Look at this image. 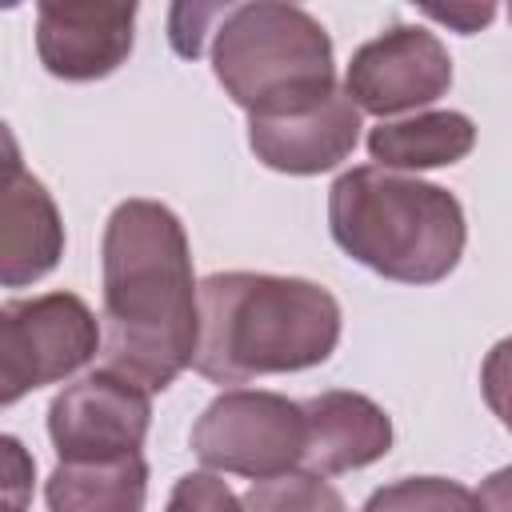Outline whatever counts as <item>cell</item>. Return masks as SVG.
Masks as SVG:
<instances>
[{
    "label": "cell",
    "mask_w": 512,
    "mask_h": 512,
    "mask_svg": "<svg viewBox=\"0 0 512 512\" xmlns=\"http://www.w3.org/2000/svg\"><path fill=\"white\" fill-rule=\"evenodd\" d=\"M104 264V364L108 372L164 392L200 340V284L184 224L160 200L112 208L100 244Z\"/></svg>",
    "instance_id": "obj_1"
},
{
    "label": "cell",
    "mask_w": 512,
    "mask_h": 512,
    "mask_svg": "<svg viewBox=\"0 0 512 512\" xmlns=\"http://www.w3.org/2000/svg\"><path fill=\"white\" fill-rule=\"evenodd\" d=\"M340 344V304L324 284L268 272L200 280V340L192 368L212 384L324 364Z\"/></svg>",
    "instance_id": "obj_2"
},
{
    "label": "cell",
    "mask_w": 512,
    "mask_h": 512,
    "mask_svg": "<svg viewBox=\"0 0 512 512\" xmlns=\"http://www.w3.org/2000/svg\"><path fill=\"white\" fill-rule=\"evenodd\" d=\"M332 240L396 284H436L464 256V208L428 180L364 164L328 188Z\"/></svg>",
    "instance_id": "obj_3"
},
{
    "label": "cell",
    "mask_w": 512,
    "mask_h": 512,
    "mask_svg": "<svg viewBox=\"0 0 512 512\" xmlns=\"http://www.w3.org/2000/svg\"><path fill=\"white\" fill-rule=\"evenodd\" d=\"M212 32V72L248 116L308 112L336 92L332 40L296 4H228Z\"/></svg>",
    "instance_id": "obj_4"
},
{
    "label": "cell",
    "mask_w": 512,
    "mask_h": 512,
    "mask_svg": "<svg viewBox=\"0 0 512 512\" xmlns=\"http://www.w3.org/2000/svg\"><path fill=\"white\" fill-rule=\"evenodd\" d=\"M192 452L216 472L288 476L304 460V408L276 392H220L192 424Z\"/></svg>",
    "instance_id": "obj_5"
},
{
    "label": "cell",
    "mask_w": 512,
    "mask_h": 512,
    "mask_svg": "<svg viewBox=\"0 0 512 512\" xmlns=\"http://www.w3.org/2000/svg\"><path fill=\"white\" fill-rule=\"evenodd\" d=\"M100 328L92 308L72 292L8 300L0 308V404L72 376L96 356Z\"/></svg>",
    "instance_id": "obj_6"
},
{
    "label": "cell",
    "mask_w": 512,
    "mask_h": 512,
    "mask_svg": "<svg viewBox=\"0 0 512 512\" xmlns=\"http://www.w3.org/2000/svg\"><path fill=\"white\" fill-rule=\"evenodd\" d=\"M152 392L96 368L56 392L48 404V436L60 460H112L140 452L152 424Z\"/></svg>",
    "instance_id": "obj_7"
},
{
    "label": "cell",
    "mask_w": 512,
    "mask_h": 512,
    "mask_svg": "<svg viewBox=\"0 0 512 512\" xmlns=\"http://www.w3.org/2000/svg\"><path fill=\"white\" fill-rule=\"evenodd\" d=\"M452 84V56L436 32L420 24H396L384 36L352 52L344 92L360 112L396 116L440 100Z\"/></svg>",
    "instance_id": "obj_8"
},
{
    "label": "cell",
    "mask_w": 512,
    "mask_h": 512,
    "mask_svg": "<svg viewBox=\"0 0 512 512\" xmlns=\"http://www.w3.org/2000/svg\"><path fill=\"white\" fill-rule=\"evenodd\" d=\"M136 4L120 0H44L36 8L40 64L60 80H100L132 52Z\"/></svg>",
    "instance_id": "obj_9"
},
{
    "label": "cell",
    "mask_w": 512,
    "mask_h": 512,
    "mask_svg": "<svg viewBox=\"0 0 512 512\" xmlns=\"http://www.w3.org/2000/svg\"><path fill=\"white\" fill-rule=\"evenodd\" d=\"M360 140V108L344 88L324 104L292 116H248V144L260 164L288 176H316L336 168Z\"/></svg>",
    "instance_id": "obj_10"
},
{
    "label": "cell",
    "mask_w": 512,
    "mask_h": 512,
    "mask_svg": "<svg viewBox=\"0 0 512 512\" xmlns=\"http://www.w3.org/2000/svg\"><path fill=\"white\" fill-rule=\"evenodd\" d=\"M8 160L0 184V280L4 288H24L48 276L64 252V224L48 188L20 164L12 132H4Z\"/></svg>",
    "instance_id": "obj_11"
},
{
    "label": "cell",
    "mask_w": 512,
    "mask_h": 512,
    "mask_svg": "<svg viewBox=\"0 0 512 512\" xmlns=\"http://www.w3.org/2000/svg\"><path fill=\"white\" fill-rule=\"evenodd\" d=\"M304 408V472L336 476L380 460L392 448L388 412L360 392H320L300 404Z\"/></svg>",
    "instance_id": "obj_12"
},
{
    "label": "cell",
    "mask_w": 512,
    "mask_h": 512,
    "mask_svg": "<svg viewBox=\"0 0 512 512\" xmlns=\"http://www.w3.org/2000/svg\"><path fill=\"white\" fill-rule=\"evenodd\" d=\"M148 464L140 452L112 460H60L44 484L48 512H144Z\"/></svg>",
    "instance_id": "obj_13"
},
{
    "label": "cell",
    "mask_w": 512,
    "mask_h": 512,
    "mask_svg": "<svg viewBox=\"0 0 512 512\" xmlns=\"http://www.w3.org/2000/svg\"><path fill=\"white\" fill-rule=\"evenodd\" d=\"M476 144V124L464 112H416L404 120H380L368 132V152L380 168L392 172H420V168H440L456 164L472 152Z\"/></svg>",
    "instance_id": "obj_14"
},
{
    "label": "cell",
    "mask_w": 512,
    "mask_h": 512,
    "mask_svg": "<svg viewBox=\"0 0 512 512\" xmlns=\"http://www.w3.org/2000/svg\"><path fill=\"white\" fill-rule=\"evenodd\" d=\"M364 512H484L480 496L444 476H408L368 496Z\"/></svg>",
    "instance_id": "obj_15"
},
{
    "label": "cell",
    "mask_w": 512,
    "mask_h": 512,
    "mask_svg": "<svg viewBox=\"0 0 512 512\" xmlns=\"http://www.w3.org/2000/svg\"><path fill=\"white\" fill-rule=\"evenodd\" d=\"M244 512H348L344 496L312 472H288L272 480H256L244 492Z\"/></svg>",
    "instance_id": "obj_16"
},
{
    "label": "cell",
    "mask_w": 512,
    "mask_h": 512,
    "mask_svg": "<svg viewBox=\"0 0 512 512\" xmlns=\"http://www.w3.org/2000/svg\"><path fill=\"white\" fill-rule=\"evenodd\" d=\"M164 512H244V500L212 472H188L176 480Z\"/></svg>",
    "instance_id": "obj_17"
},
{
    "label": "cell",
    "mask_w": 512,
    "mask_h": 512,
    "mask_svg": "<svg viewBox=\"0 0 512 512\" xmlns=\"http://www.w3.org/2000/svg\"><path fill=\"white\" fill-rule=\"evenodd\" d=\"M480 392H484L492 416L512 432V336H504L500 344H492V352L484 356Z\"/></svg>",
    "instance_id": "obj_18"
},
{
    "label": "cell",
    "mask_w": 512,
    "mask_h": 512,
    "mask_svg": "<svg viewBox=\"0 0 512 512\" xmlns=\"http://www.w3.org/2000/svg\"><path fill=\"white\" fill-rule=\"evenodd\" d=\"M0 448H4V512H24V500L32 492V460L16 436H4Z\"/></svg>",
    "instance_id": "obj_19"
},
{
    "label": "cell",
    "mask_w": 512,
    "mask_h": 512,
    "mask_svg": "<svg viewBox=\"0 0 512 512\" xmlns=\"http://www.w3.org/2000/svg\"><path fill=\"white\" fill-rule=\"evenodd\" d=\"M220 8H172V48L180 56H200L204 48V20H216Z\"/></svg>",
    "instance_id": "obj_20"
},
{
    "label": "cell",
    "mask_w": 512,
    "mask_h": 512,
    "mask_svg": "<svg viewBox=\"0 0 512 512\" xmlns=\"http://www.w3.org/2000/svg\"><path fill=\"white\" fill-rule=\"evenodd\" d=\"M428 20H440V24H448V28H456V32H480L492 16H496V8L492 4H448V8H420Z\"/></svg>",
    "instance_id": "obj_21"
},
{
    "label": "cell",
    "mask_w": 512,
    "mask_h": 512,
    "mask_svg": "<svg viewBox=\"0 0 512 512\" xmlns=\"http://www.w3.org/2000/svg\"><path fill=\"white\" fill-rule=\"evenodd\" d=\"M480 508L484 512H512V468H500L492 472L484 484H480Z\"/></svg>",
    "instance_id": "obj_22"
},
{
    "label": "cell",
    "mask_w": 512,
    "mask_h": 512,
    "mask_svg": "<svg viewBox=\"0 0 512 512\" xmlns=\"http://www.w3.org/2000/svg\"><path fill=\"white\" fill-rule=\"evenodd\" d=\"M508 16H512V8H508Z\"/></svg>",
    "instance_id": "obj_23"
}]
</instances>
